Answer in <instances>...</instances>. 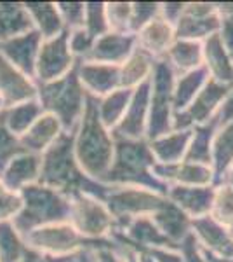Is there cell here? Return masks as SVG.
Masks as SVG:
<instances>
[{"label":"cell","mask_w":233,"mask_h":262,"mask_svg":"<svg viewBox=\"0 0 233 262\" xmlns=\"http://www.w3.org/2000/svg\"><path fill=\"white\" fill-rule=\"evenodd\" d=\"M216 129H218V124H216L214 119L193 128L188 150H186L183 161L213 168V138Z\"/></svg>","instance_id":"32"},{"label":"cell","mask_w":233,"mask_h":262,"mask_svg":"<svg viewBox=\"0 0 233 262\" xmlns=\"http://www.w3.org/2000/svg\"><path fill=\"white\" fill-rule=\"evenodd\" d=\"M218 184H228V185H231V187H233V166L226 173H224L223 179L219 180ZM218 184H216V185H218Z\"/></svg>","instance_id":"53"},{"label":"cell","mask_w":233,"mask_h":262,"mask_svg":"<svg viewBox=\"0 0 233 262\" xmlns=\"http://www.w3.org/2000/svg\"><path fill=\"white\" fill-rule=\"evenodd\" d=\"M155 159L148 140L115 138V152L108 173L101 184L110 187H146L155 192L167 194V187L153 175Z\"/></svg>","instance_id":"3"},{"label":"cell","mask_w":233,"mask_h":262,"mask_svg":"<svg viewBox=\"0 0 233 262\" xmlns=\"http://www.w3.org/2000/svg\"><path fill=\"white\" fill-rule=\"evenodd\" d=\"M214 121H216V124H218V128L223 124H226V122L233 121V86L228 90L223 103L219 105V111L214 116Z\"/></svg>","instance_id":"45"},{"label":"cell","mask_w":233,"mask_h":262,"mask_svg":"<svg viewBox=\"0 0 233 262\" xmlns=\"http://www.w3.org/2000/svg\"><path fill=\"white\" fill-rule=\"evenodd\" d=\"M94 262H120L113 248H101L94 252Z\"/></svg>","instance_id":"49"},{"label":"cell","mask_w":233,"mask_h":262,"mask_svg":"<svg viewBox=\"0 0 233 262\" xmlns=\"http://www.w3.org/2000/svg\"><path fill=\"white\" fill-rule=\"evenodd\" d=\"M2 108H4V105H2V101H0V111H2Z\"/></svg>","instance_id":"56"},{"label":"cell","mask_w":233,"mask_h":262,"mask_svg":"<svg viewBox=\"0 0 233 262\" xmlns=\"http://www.w3.org/2000/svg\"><path fill=\"white\" fill-rule=\"evenodd\" d=\"M160 14V2H133L131 12V32L136 33L145 28L150 21H153Z\"/></svg>","instance_id":"41"},{"label":"cell","mask_w":233,"mask_h":262,"mask_svg":"<svg viewBox=\"0 0 233 262\" xmlns=\"http://www.w3.org/2000/svg\"><path fill=\"white\" fill-rule=\"evenodd\" d=\"M192 234L198 248L219 259H233V238L228 227L216 222L211 215L192 221Z\"/></svg>","instance_id":"14"},{"label":"cell","mask_w":233,"mask_h":262,"mask_svg":"<svg viewBox=\"0 0 233 262\" xmlns=\"http://www.w3.org/2000/svg\"><path fill=\"white\" fill-rule=\"evenodd\" d=\"M179 250H181V253H183L185 262H205L200 248H198L197 242H195L193 234H190L188 238L179 245Z\"/></svg>","instance_id":"44"},{"label":"cell","mask_w":233,"mask_h":262,"mask_svg":"<svg viewBox=\"0 0 233 262\" xmlns=\"http://www.w3.org/2000/svg\"><path fill=\"white\" fill-rule=\"evenodd\" d=\"M33 30L23 2H0V44Z\"/></svg>","instance_id":"29"},{"label":"cell","mask_w":233,"mask_h":262,"mask_svg":"<svg viewBox=\"0 0 233 262\" xmlns=\"http://www.w3.org/2000/svg\"><path fill=\"white\" fill-rule=\"evenodd\" d=\"M96 39L91 37L89 33L84 30V28H79V30L68 32V46L70 51L73 54V58L77 61H86L92 51V46H94Z\"/></svg>","instance_id":"43"},{"label":"cell","mask_w":233,"mask_h":262,"mask_svg":"<svg viewBox=\"0 0 233 262\" xmlns=\"http://www.w3.org/2000/svg\"><path fill=\"white\" fill-rule=\"evenodd\" d=\"M75 65L77 60L70 51L68 32H63L54 39L42 40L35 65V81L37 84L58 81L70 74Z\"/></svg>","instance_id":"12"},{"label":"cell","mask_w":233,"mask_h":262,"mask_svg":"<svg viewBox=\"0 0 233 262\" xmlns=\"http://www.w3.org/2000/svg\"><path fill=\"white\" fill-rule=\"evenodd\" d=\"M75 158L89 179L101 182L108 173L115 152V137L99 119L97 98L87 95L84 116L73 131Z\"/></svg>","instance_id":"2"},{"label":"cell","mask_w":233,"mask_h":262,"mask_svg":"<svg viewBox=\"0 0 233 262\" xmlns=\"http://www.w3.org/2000/svg\"><path fill=\"white\" fill-rule=\"evenodd\" d=\"M37 100L40 101L44 112L53 114L61 122L66 133H73L82 119L87 103V93L80 84L77 65L70 74L58 81L39 84Z\"/></svg>","instance_id":"5"},{"label":"cell","mask_w":233,"mask_h":262,"mask_svg":"<svg viewBox=\"0 0 233 262\" xmlns=\"http://www.w3.org/2000/svg\"><path fill=\"white\" fill-rule=\"evenodd\" d=\"M219 39H221L228 56L233 61V18L221 16V27H219Z\"/></svg>","instance_id":"46"},{"label":"cell","mask_w":233,"mask_h":262,"mask_svg":"<svg viewBox=\"0 0 233 262\" xmlns=\"http://www.w3.org/2000/svg\"><path fill=\"white\" fill-rule=\"evenodd\" d=\"M24 242L30 248L54 257H70L87 250H101V248H113V239H89L71 226L70 222L50 224L28 232Z\"/></svg>","instance_id":"6"},{"label":"cell","mask_w":233,"mask_h":262,"mask_svg":"<svg viewBox=\"0 0 233 262\" xmlns=\"http://www.w3.org/2000/svg\"><path fill=\"white\" fill-rule=\"evenodd\" d=\"M33 30L42 37V40L54 39L59 33L65 32L61 16L56 7V2H23Z\"/></svg>","instance_id":"27"},{"label":"cell","mask_w":233,"mask_h":262,"mask_svg":"<svg viewBox=\"0 0 233 262\" xmlns=\"http://www.w3.org/2000/svg\"><path fill=\"white\" fill-rule=\"evenodd\" d=\"M192 138V129H172L169 133L148 140L155 163L174 164L185 159Z\"/></svg>","instance_id":"25"},{"label":"cell","mask_w":233,"mask_h":262,"mask_svg":"<svg viewBox=\"0 0 233 262\" xmlns=\"http://www.w3.org/2000/svg\"><path fill=\"white\" fill-rule=\"evenodd\" d=\"M174 81L176 74L165 60L155 63L153 74L150 77V116L146 126V140L172 131L174 121Z\"/></svg>","instance_id":"7"},{"label":"cell","mask_w":233,"mask_h":262,"mask_svg":"<svg viewBox=\"0 0 233 262\" xmlns=\"http://www.w3.org/2000/svg\"><path fill=\"white\" fill-rule=\"evenodd\" d=\"M230 88L231 86H224L209 77V81L204 84V88L195 96L192 103L183 112L174 116L172 129H193L197 126L213 121Z\"/></svg>","instance_id":"11"},{"label":"cell","mask_w":233,"mask_h":262,"mask_svg":"<svg viewBox=\"0 0 233 262\" xmlns=\"http://www.w3.org/2000/svg\"><path fill=\"white\" fill-rule=\"evenodd\" d=\"M131 12H133V2H107L110 32L133 33L131 32Z\"/></svg>","instance_id":"39"},{"label":"cell","mask_w":233,"mask_h":262,"mask_svg":"<svg viewBox=\"0 0 233 262\" xmlns=\"http://www.w3.org/2000/svg\"><path fill=\"white\" fill-rule=\"evenodd\" d=\"M2 189H4V185H2V184H0V191H2Z\"/></svg>","instance_id":"57"},{"label":"cell","mask_w":233,"mask_h":262,"mask_svg":"<svg viewBox=\"0 0 233 262\" xmlns=\"http://www.w3.org/2000/svg\"><path fill=\"white\" fill-rule=\"evenodd\" d=\"M65 32L84 28L86 21V2H56Z\"/></svg>","instance_id":"40"},{"label":"cell","mask_w":233,"mask_h":262,"mask_svg":"<svg viewBox=\"0 0 233 262\" xmlns=\"http://www.w3.org/2000/svg\"><path fill=\"white\" fill-rule=\"evenodd\" d=\"M150 116V79L139 84L133 91L129 107L118 122V126L112 131L115 138H127V140H146V126Z\"/></svg>","instance_id":"13"},{"label":"cell","mask_w":233,"mask_h":262,"mask_svg":"<svg viewBox=\"0 0 233 262\" xmlns=\"http://www.w3.org/2000/svg\"><path fill=\"white\" fill-rule=\"evenodd\" d=\"M233 166V121L219 126L213 138V171L214 185Z\"/></svg>","instance_id":"33"},{"label":"cell","mask_w":233,"mask_h":262,"mask_svg":"<svg viewBox=\"0 0 233 262\" xmlns=\"http://www.w3.org/2000/svg\"><path fill=\"white\" fill-rule=\"evenodd\" d=\"M202 53H204V69L209 77L224 86H233V61L219 39V33H214L202 42Z\"/></svg>","instance_id":"24"},{"label":"cell","mask_w":233,"mask_h":262,"mask_svg":"<svg viewBox=\"0 0 233 262\" xmlns=\"http://www.w3.org/2000/svg\"><path fill=\"white\" fill-rule=\"evenodd\" d=\"M153 175L165 187L171 185H214V171L211 166L179 161L174 164H159L155 163Z\"/></svg>","instance_id":"17"},{"label":"cell","mask_w":233,"mask_h":262,"mask_svg":"<svg viewBox=\"0 0 233 262\" xmlns=\"http://www.w3.org/2000/svg\"><path fill=\"white\" fill-rule=\"evenodd\" d=\"M151 221L155 222V226L159 227L165 238L171 243H174L176 247H179L192 234V219L185 215L169 200L162 208H159L151 215Z\"/></svg>","instance_id":"26"},{"label":"cell","mask_w":233,"mask_h":262,"mask_svg":"<svg viewBox=\"0 0 233 262\" xmlns=\"http://www.w3.org/2000/svg\"><path fill=\"white\" fill-rule=\"evenodd\" d=\"M42 46V37L35 30L0 44V56L6 58L11 65L35 79V65Z\"/></svg>","instance_id":"18"},{"label":"cell","mask_w":233,"mask_h":262,"mask_svg":"<svg viewBox=\"0 0 233 262\" xmlns=\"http://www.w3.org/2000/svg\"><path fill=\"white\" fill-rule=\"evenodd\" d=\"M136 49V35L134 33H115L108 32L96 39L92 51L86 61L105 63V65L120 67Z\"/></svg>","instance_id":"21"},{"label":"cell","mask_w":233,"mask_h":262,"mask_svg":"<svg viewBox=\"0 0 233 262\" xmlns=\"http://www.w3.org/2000/svg\"><path fill=\"white\" fill-rule=\"evenodd\" d=\"M157 60L145 51L136 48L127 60L120 65V88L136 90L139 84L146 82L151 77Z\"/></svg>","instance_id":"30"},{"label":"cell","mask_w":233,"mask_h":262,"mask_svg":"<svg viewBox=\"0 0 233 262\" xmlns=\"http://www.w3.org/2000/svg\"><path fill=\"white\" fill-rule=\"evenodd\" d=\"M110 213L117 222V229L138 217H151L167 203V196L146 187H110L105 198ZM115 229V231H117Z\"/></svg>","instance_id":"8"},{"label":"cell","mask_w":233,"mask_h":262,"mask_svg":"<svg viewBox=\"0 0 233 262\" xmlns=\"http://www.w3.org/2000/svg\"><path fill=\"white\" fill-rule=\"evenodd\" d=\"M42 114H44V108H42L40 101L37 98L12 105V107H6L0 111L4 124L18 138L32 128V124L39 119Z\"/></svg>","instance_id":"31"},{"label":"cell","mask_w":233,"mask_h":262,"mask_svg":"<svg viewBox=\"0 0 233 262\" xmlns=\"http://www.w3.org/2000/svg\"><path fill=\"white\" fill-rule=\"evenodd\" d=\"M42 158L39 184H44L63 196L71 198L79 192L91 194L105 201L108 185L89 179L82 171L75 158L73 150V133H61L59 138L49 147Z\"/></svg>","instance_id":"1"},{"label":"cell","mask_w":233,"mask_h":262,"mask_svg":"<svg viewBox=\"0 0 233 262\" xmlns=\"http://www.w3.org/2000/svg\"><path fill=\"white\" fill-rule=\"evenodd\" d=\"M230 234H231V238H233V227H230Z\"/></svg>","instance_id":"55"},{"label":"cell","mask_w":233,"mask_h":262,"mask_svg":"<svg viewBox=\"0 0 233 262\" xmlns=\"http://www.w3.org/2000/svg\"><path fill=\"white\" fill-rule=\"evenodd\" d=\"M118 260H120V259H118Z\"/></svg>","instance_id":"58"},{"label":"cell","mask_w":233,"mask_h":262,"mask_svg":"<svg viewBox=\"0 0 233 262\" xmlns=\"http://www.w3.org/2000/svg\"><path fill=\"white\" fill-rule=\"evenodd\" d=\"M84 30L94 39H99L101 35L110 32L107 19V2H86Z\"/></svg>","instance_id":"38"},{"label":"cell","mask_w":233,"mask_h":262,"mask_svg":"<svg viewBox=\"0 0 233 262\" xmlns=\"http://www.w3.org/2000/svg\"><path fill=\"white\" fill-rule=\"evenodd\" d=\"M77 255V253H75ZM75 255H70V257H54V255H47V253H42V252H37L33 248H27V253L23 255V259L19 262H71L73 260Z\"/></svg>","instance_id":"48"},{"label":"cell","mask_w":233,"mask_h":262,"mask_svg":"<svg viewBox=\"0 0 233 262\" xmlns=\"http://www.w3.org/2000/svg\"><path fill=\"white\" fill-rule=\"evenodd\" d=\"M167 200L176 205L190 219H200L211 213L214 200V185H171L167 187Z\"/></svg>","instance_id":"20"},{"label":"cell","mask_w":233,"mask_h":262,"mask_svg":"<svg viewBox=\"0 0 233 262\" xmlns=\"http://www.w3.org/2000/svg\"><path fill=\"white\" fill-rule=\"evenodd\" d=\"M221 14L216 2H186L179 19L174 25L176 39L204 42L219 32Z\"/></svg>","instance_id":"10"},{"label":"cell","mask_w":233,"mask_h":262,"mask_svg":"<svg viewBox=\"0 0 233 262\" xmlns=\"http://www.w3.org/2000/svg\"><path fill=\"white\" fill-rule=\"evenodd\" d=\"M37 93H39V84L35 79L0 56V101L4 108L35 100Z\"/></svg>","instance_id":"15"},{"label":"cell","mask_w":233,"mask_h":262,"mask_svg":"<svg viewBox=\"0 0 233 262\" xmlns=\"http://www.w3.org/2000/svg\"><path fill=\"white\" fill-rule=\"evenodd\" d=\"M21 152H24V149L21 147L19 138L7 129V126L2 121V116H0V173L7 166V163Z\"/></svg>","instance_id":"42"},{"label":"cell","mask_w":233,"mask_h":262,"mask_svg":"<svg viewBox=\"0 0 233 262\" xmlns=\"http://www.w3.org/2000/svg\"><path fill=\"white\" fill-rule=\"evenodd\" d=\"M185 4L186 2H160V16L174 27L185 9Z\"/></svg>","instance_id":"47"},{"label":"cell","mask_w":233,"mask_h":262,"mask_svg":"<svg viewBox=\"0 0 233 262\" xmlns=\"http://www.w3.org/2000/svg\"><path fill=\"white\" fill-rule=\"evenodd\" d=\"M200 252H202V255H204L205 262H233V259H219V257H214V255H211V253H205L204 250H200Z\"/></svg>","instance_id":"54"},{"label":"cell","mask_w":233,"mask_h":262,"mask_svg":"<svg viewBox=\"0 0 233 262\" xmlns=\"http://www.w3.org/2000/svg\"><path fill=\"white\" fill-rule=\"evenodd\" d=\"M80 234L89 239H112L117 222L107 203L91 194L79 192L70 198V221Z\"/></svg>","instance_id":"9"},{"label":"cell","mask_w":233,"mask_h":262,"mask_svg":"<svg viewBox=\"0 0 233 262\" xmlns=\"http://www.w3.org/2000/svg\"><path fill=\"white\" fill-rule=\"evenodd\" d=\"M19 198L21 210L11 222L23 238L39 227L70 221V198L47 185L39 182L28 185L19 192Z\"/></svg>","instance_id":"4"},{"label":"cell","mask_w":233,"mask_h":262,"mask_svg":"<svg viewBox=\"0 0 233 262\" xmlns=\"http://www.w3.org/2000/svg\"><path fill=\"white\" fill-rule=\"evenodd\" d=\"M133 91L134 90L118 88V90L112 91L103 98H97V114H99V119L103 121V124L108 129L113 131L118 126V122L122 121L127 107H129Z\"/></svg>","instance_id":"35"},{"label":"cell","mask_w":233,"mask_h":262,"mask_svg":"<svg viewBox=\"0 0 233 262\" xmlns=\"http://www.w3.org/2000/svg\"><path fill=\"white\" fill-rule=\"evenodd\" d=\"M77 74L89 96L103 98L120 88V67L96 61H79Z\"/></svg>","instance_id":"16"},{"label":"cell","mask_w":233,"mask_h":262,"mask_svg":"<svg viewBox=\"0 0 233 262\" xmlns=\"http://www.w3.org/2000/svg\"><path fill=\"white\" fill-rule=\"evenodd\" d=\"M167 65L174 70L176 75H183L204 67V53H202V42L176 39L171 49L164 58Z\"/></svg>","instance_id":"28"},{"label":"cell","mask_w":233,"mask_h":262,"mask_svg":"<svg viewBox=\"0 0 233 262\" xmlns=\"http://www.w3.org/2000/svg\"><path fill=\"white\" fill-rule=\"evenodd\" d=\"M209 81V74L204 67L188 72L183 75H176L174 81V93H172V101H174V116L183 112L186 107L195 100V96L200 93L204 84Z\"/></svg>","instance_id":"34"},{"label":"cell","mask_w":233,"mask_h":262,"mask_svg":"<svg viewBox=\"0 0 233 262\" xmlns=\"http://www.w3.org/2000/svg\"><path fill=\"white\" fill-rule=\"evenodd\" d=\"M42 158L32 152H21L14 156L0 173V184L11 192H21L28 185L37 184L40 179Z\"/></svg>","instance_id":"19"},{"label":"cell","mask_w":233,"mask_h":262,"mask_svg":"<svg viewBox=\"0 0 233 262\" xmlns=\"http://www.w3.org/2000/svg\"><path fill=\"white\" fill-rule=\"evenodd\" d=\"M115 253L118 255V259H120V262H138L136 253L131 250L129 247H125V245L115 243Z\"/></svg>","instance_id":"50"},{"label":"cell","mask_w":233,"mask_h":262,"mask_svg":"<svg viewBox=\"0 0 233 262\" xmlns=\"http://www.w3.org/2000/svg\"><path fill=\"white\" fill-rule=\"evenodd\" d=\"M61 133H65L61 122H59L53 114L44 112L39 119L33 122L32 128H30L27 133L21 135L19 142H21V147L27 152L42 156L58 140Z\"/></svg>","instance_id":"23"},{"label":"cell","mask_w":233,"mask_h":262,"mask_svg":"<svg viewBox=\"0 0 233 262\" xmlns=\"http://www.w3.org/2000/svg\"><path fill=\"white\" fill-rule=\"evenodd\" d=\"M176 42V30L162 16H157L153 21L136 33V48L150 54L153 60L160 61L165 58L167 51Z\"/></svg>","instance_id":"22"},{"label":"cell","mask_w":233,"mask_h":262,"mask_svg":"<svg viewBox=\"0 0 233 262\" xmlns=\"http://www.w3.org/2000/svg\"><path fill=\"white\" fill-rule=\"evenodd\" d=\"M211 217L224 227H233V187L228 184L214 185V200Z\"/></svg>","instance_id":"37"},{"label":"cell","mask_w":233,"mask_h":262,"mask_svg":"<svg viewBox=\"0 0 233 262\" xmlns=\"http://www.w3.org/2000/svg\"><path fill=\"white\" fill-rule=\"evenodd\" d=\"M27 248L28 245L14 224L0 222V262H19Z\"/></svg>","instance_id":"36"},{"label":"cell","mask_w":233,"mask_h":262,"mask_svg":"<svg viewBox=\"0 0 233 262\" xmlns=\"http://www.w3.org/2000/svg\"><path fill=\"white\" fill-rule=\"evenodd\" d=\"M71 262H94V252L87 250V252H80L73 257Z\"/></svg>","instance_id":"52"},{"label":"cell","mask_w":233,"mask_h":262,"mask_svg":"<svg viewBox=\"0 0 233 262\" xmlns=\"http://www.w3.org/2000/svg\"><path fill=\"white\" fill-rule=\"evenodd\" d=\"M216 7H218L221 16L233 18V2H216Z\"/></svg>","instance_id":"51"}]
</instances>
